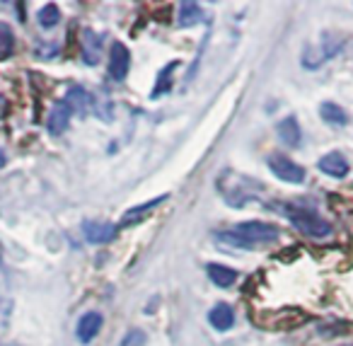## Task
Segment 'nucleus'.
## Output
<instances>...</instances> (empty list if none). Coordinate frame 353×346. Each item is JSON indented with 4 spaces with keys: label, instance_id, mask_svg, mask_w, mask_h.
<instances>
[{
    "label": "nucleus",
    "instance_id": "39448f33",
    "mask_svg": "<svg viewBox=\"0 0 353 346\" xmlns=\"http://www.w3.org/2000/svg\"><path fill=\"white\" fill-rule=\"evenodd\" d=\"M319 172H324L327 177H334V180H343V177L351 172V165H348V160L341 155V153H327V155L319 157L317 162Z\"/></svg>",
    "mask_w": 353,
    "mask_h": 346
},
{
    "label": "nucleus",
    "instance_id": "0eeeda50",
    "mask_svg": "<svg viewBox=\"0 0 353 346\" xmlns=\"http://www.w3.org/2000/svg\"><path fill=\"white\" fill-rule=\"evenodd\" d=\"M102 322L104 317L99 315V312H85L83 317L78 320V327H75V336H78L83 344H90V341L94 339V336L99 334V329H102Z\"/></svg>",
    "mask_w": 353,
    "mask_h": 346
},
{
    "label": "nucleus",
    "instance_id": "7ed1b4c3",
    "mask_svg": "<svg viewBox=\"0 0 353 346\" xmlns=\"http://www.w3.org/2000/svg\"><path fill=\"white\" fill-rule=\"evenodd\" d=\"M269 167H271V172H274L279 180H283V182H288V184H300V182L305 180V170L298 165V162H293L290 157H285V155H271L269 157Z\"/></svg>",
    "mask_w": 353,
    "mask_h": 346
},
{
    "label": "nucleus",
    "instance_id": "ddd939ff",
    "mask_svg": "<svg viewBox=\"0 0 353 346\" xmlns=\"http://www.w3.org/2000/svg\"><path fill=\"white\" fill-rule=\"evenodd\" d=\"M276 133H279V138L285 143V146H298L300 138H303V133H300V126H298V119H295V117H285L283 122H279V126H276Z\"/></svg>",
    "mask_w": 353,
    "mask_h": 346
},
{
    "label": "nucleus",
    "instance_id": "412c9836",
    "mask_svg": "<svg viewBox=\"0 0 353 346\" xmlns=\"http://www.w3.org/2000/svg\"><path fill=\"white\" fill-rule=\"evenodd\" d=\"M6 160H8V157H6V153L0 151V167H6Z\"/></svg>",
    "mask_w": 353,
    "mask_h": 346
},
{
    "label": "nucleus",
    "instance_id": "f257e3e1",
    "mask_svg": "<svg viewBox=\"0 0 353 346\" xmlns=\"http://www.w3.org/2000/svg\"><path fill=\"white\" fill-rule=\"evenodd\" d=\"M279 206L281 209H276V211H281V213H283L300 233L307 235V238H327V235H332V230H334L332 223L324 220L322 215H317V211L300 209V206H285V204H279Z\"/></svg>",
    "mask_w": 353,
    "mask_h": 346
},
{
    "label": "nucleus",
    "instance_id": "9d476101",
    "mask_svg": "<svg viewBox=\"0 0 353 346\" xmlns=\"http://www.w3.org/2000/svg\"><path fill=\"white\" fill-rule=\"evenodd\" d=\"M102 59V39L92 30L83 32V61L88 66H97Z\"/></svg>",
    "mask_w": 353,
    "mask_h": 346
},
{
    "label": "nucleus",
    "instance_id": "6e6552de",
    "mask_svg": "<svg viewBox=\"0 0 353 346\" xmlns=\"http://www.w3.org/2000/svg\"><path fill=\"white\" fill-rule=\"evenodd\" d=\"M70 117H73V109H70V104L65 102V99H59V102L51 107L46 126H49V131L54 133V136H59V133H63L65 128H68Z\"/></svg>",
    "mask_w": 353,
    "mask_h": 346
},
{
    "label": "nucleus",
    "instance_id": "2eb2a0df",
    "mask_svg": "<svg viewBox=\"0 0 353 346\" xmlns=\"http://www.w3.org/2000/svg\"><path fill=\"white\" fill-rule=\"evenodd\" d=\"M319 117H322L329 126H346V122H348L346 112L334 102H322V107H319Z\"/></svg>",
    "mask_w": 353,
    "mask_h": 346
},
{
    "label": "nucleus",
    "instance_id": "4468645a",
    "mask_svg": "<svg viewBox=\"0 0 353 346\" xmlns=\"http://www.w3.org/2000/svg\"><path fill=\"white\" fill-rule=\"evenodd\" d=\"M201 20H203V10L199 3H182V6H179V15H176L179 27H194Z\"/></svg>",
    "mask_w": 353,
    "mask_h": 346
},
{
    "label": "nucleus",
    "instance_id": "4be33fe9",
    "mask_svg": "<svg viewBox=\"0 0 353 346\" xmlns=\"http://www.w3.org/2000/svg\"><path fill=\"white\" fill-rule=\"evenodd\" d=\"M341 346H353V344H341Z\"/></svg>",
    "mask_w": 353,
    "mask_h": 346
},
{
    "label": "nucleus",
    "instance_id": "9b49d317",
    "mask_svg": "<svg viewBox=\"0 0 353 346\" xmlns=\"http://www.w3.org/2000/svg\"><path fill=\"white\" fill-rule=\"evenodd\" d=\"M167 201V194H162V196H155V199H150V201H145V204H138V206H133V209H128L126 213L121 215V225H133V223H138L141 218H145L150 211H155L160 204H165Z\"/></svg>",
    "mask_w": 353,
    "mask_h": 346
},
{
    "label": "nucleus",
    "instance_id": "dca6fc26",
    "mask_svg": "<svg viewBox=\"0 0 353 346\" xmlns=\"http://www.w3.org/2000/svg\"><path fill=\"white\" fill-rule=\"evenodd\" d=\"M12 49H15V35H12L10 25L0 22V61L8 59L12 54Z\"/></svg>",
    "mask_w": 353,
    "mask_h": 346
},
{
    "label": "nucleus",
    "instance_id": "f3484780",
    "mask_svg": "<svg viewBox=\"0 0 353 346\" xmlns=\"http://www.w3.org/2000/svg\"><path fill=\"white\" fill-rule=\"evenodd\" d=\"M59 22H61V10L54 3H49V6H44L39 10V25L44 27V30H51V27H56Z\"/></svg>",
    "mask_w": 353,
    "mask_h": 346
},
{
    "label": "nucleus",
    "instance_id": "20e7f679",
    "mask_svg": "<svg viewBox=\"0 0 353 346\" xmlns=\"http://www.w3.org/2000/svg\"><path fill=\"white\" fill-rule=\"evenodd\" d=\"M128 66H131V54L121 41H114L112 51H109V75H112L117 83H121L128 75Z\"/></svg>",
    "mask_w": 353,
    "mask_h": 346
},
{
    "label": "nucleus",
    "instance_id": "6ab92c4d",
    "mask_svg": "<svg viewBox=\"0 0 353 346\" xmlns=\"http://www.w3.org/2000/svg\"><path fill=\"white\" fill-rule=\"evenodd\" d=\"M65 102L70 104V109H80V112H85V109H88V104H90V95L85 93V90H80V88H73L68 93V97H65Z\"/></svg>",
    "mask_w": 353,
    "mask_h": 346
},
{
    "label": "nucleus",
    "instance_id": "423d86ee",
    "mask_svg": "<svg viewBox=\"0 0 353 346\" xmlns=\"http://www.w3.org/2000/svg\"><path fill=\"white\" fill-rule=\"evenodd\" d=\"M83 233L85 240L92 244H104V242H112L117 238V225L114 223H102V220H88L83 225Z\"/></svg>",
    "mask_w": 353,
    "mask_h": 346
},
{
    "label": "nucleus",
    "instance_id": "1a4fd4ad",
    "mask_svg": "<svg viewBox=\"0 0 353 346\" xmlns=\"http://www.w3.org/2000/svg\"><path fill=\"white\" fill-rule=\"evenodd\" d=\"M208 322H211L213 329L228 331L235 325V312H232V307L228 305V302H218V305L211 307V312H208Z\"/></svg>",
    "mask_w": 353,
    "mask_h": 346
},
{
    "label": "nucleus",
    "instance_id": "aec40b11",
    "mask_svg": "<svg viewBox=\"0 0 353 346\" xmlns=\"http://www.w3.org/2000/svg\"><path fill=\"white\" fill-rule=\"evenodd\" d=\"M143 341H145V334L136 329V331H131V334H128L126 339H123L121 346H143Z\"/></svg>",
    "mask_w": 353,
    "mask_h": 346
},
{
    "label": "nucleus",
    "instance_id": "f8f14e48",
    "mask_svg": "<svg viewBox=\"0 0 353 346\" xmlns=\"http://www.w3.org/2000/svg\"><path fill=\"white\" fill-rule=\"evenodd\" d=\"M206 273L211 278V283H216L218 288H230L237 281V271L230 267H223V264H208Z\"/></svg>",
    "mask_w": 353,
    "mask_h": 346
},
{
    "label": "nucleus",
    "instance_id": "a211bd4d",
    "mask_svg": "<svg viewBox=\"0 0 353 346\" xmlns=\"http://www.w3.org/2000/svg\"><path fill=\"white\" fill-rule=\"evenodd\" d=\"M176 68V64L172 61L170 66H165L162 68V73H160V78H157V85H155V90H152V99H157L160 95H165L167 90L172 88V70Z\"/></svg>",
    "mask_w": 353,
    "mask_h": 346
},
{
    "label": "nucleus",
    "instance_id": "f03ea898",
    "mask_svg": "<svg viewBox=\"0 0 353 346\" xmlns=\"http://www.w3.org/2000/svg\"><path fill=\"white\" fill-rule=\"evenodd\" d=\"M232 233L242 240V242L256 247V244H269V242H276L281 238V230L279 225H271V223H264V220H247V223H237Z\"/></svg>",
    "mask_w": 353,
    "mask_h": 346
}]
</instances>
